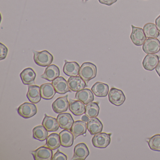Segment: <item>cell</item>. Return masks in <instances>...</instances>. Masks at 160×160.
<instances>
[{"instance_id":"cell-1","label":"cell","mask_w":160,"mask_h":160,"mask_svg":"<svg viewBox=\"0 0 160 160\" xmlns=\"http://www.w3.org/2000/svg\"><path fill=\"white\" fill-rule=\"evenodd\" d=\"M97 72L95 64L90 62H84L80 67L78 74L88 84L89 81L96 77Z\"/></svg>"},{"instance_id":"cell-2","label":"cell","mask_w":160,"mask_h":160,"mask_svg":"<svg viewBox=\"0 0 160 160\" xmlns=\"http://www.w3.org/2000/svg\"><path fill=\"white\" fill-rule=\"evenodd\" d=\"M33 53V59L36 64L42 67L49 66L53 62V56L47 50L41 52L32 51Z\"/></svg>"},{"instance_id":"cell-3","label":"cell","mask_w":160,"mask_h":160,"mask_svg":"<svg viewBox=\"0 0 160 160\" xmlns=\"http://www.w3.org/2000/svg\"><path fill=\"white\" fill-rule=\"evenodd\" d=\"M111 133L101 132L94 135L92 139V145L95 148H105L111 142Z\"/></svg>"},{"instance_id":"cell-4","label":"cell","mask_w":160,"mask_h":160,"mask_svg":"<svg viewBox=\"0 0 160 160\" xmlns=\"http://www.w3.org/2000/svg\"><path fill=\"white\" fill-rule=\"evenodd\" d=\"M109 102L116 106H120L123 104L126 100V97L123 92L120 89L113 88L109 90L108 93Z\"/></svg>"},{"instance_id":"cell-5","label":"cell","mask_w":160,"mask_h":160,"mask_svg":"<svg viewBox=\"0 0 160 160\" xmlns=\"http://www.w3.org/2000/svg\"><path fill=\"white\" fill-rule=\"evenodd\" d=\"M132 33L130 38L133 43L136 46H141L144 44L147 40V37L144 33V30L140 28L135 27L133 25L131 26Z\"/></svg>"},{"instance_id":"cell-6","label":"cell","mask_w":160,"mask_h":160,"mask_svg":"<svg viewBox=\"0 0 160 160\" xmlns=\"http://www.w3.org/2000/svg\"><path fill=\"white\" fill-rule=\"evenodd\" d=\"M18 112L22 118H29L36 115L37 113V108L34 104L25 102L18 108Z\"/></svg>"},{"instance_id":"cell-7","label":"cell","mask_w":160,"mask_h":160,"mask_svg":"<svg viewBox=\"0 0 160 160\" xmlns=\"http://www.w3.org/2000/svg\"><path fill=\"white\" fill-rule=\"evenodd\" d=\"M143 51L147 54H155L160 51V42L157 38H148L142 47Z\"/></svg>"},{"instance_id":"cell-8","label":"cell","mask_w":160,"mask_h":160,"mask_svg":"<svg viewBox=\"0 0 160 160\" xmlns=\"http://www.w3.org/2000/svg\"><path fill=\"white\" fill-rule=\"evenodd\" d=\"M68 97V95H66L63 97H59L54 101L52 107L55 113L60 114L68 110L69 106Z\"/></svg>"},{"instance_id":"cell-9","label":"cell","mask_w":160,"mask_h":160,"mask_svg":"<svg viewBox=\"0 0 160 160\" xmlns=\"http://www.w3.org/2000/svg\"><path fill=\"white\" fill-rule=\"evenodd\" d=\"M57 119L60 127L64 130H71L74 122L72 115L68 113H60Z\"/></svg>"},{"instance_id":"cell-10","label":"cell","mask_w":160,"mask_h":160,"mask_svg":"<svg viewBox=\"0 0 160 160\" xmlns=\"http://www.w3.org/2000/svg\"><path fill=\"white\" fill-rule=\"evenodd\" d=\"M35 160H50L53 156L52 150L48 147H40L32 152Z\"/></svg>"},{"instance_id":"cell-11","label":"cell","mask_w":160,"mask_h":160,"mask_svg":"<svg viewBox=\"0 0 160 160\" xmlns=\"http://www.w3.org/2000/svg\"><path fill=\"white\" fill-rule=\"evenodd\" d=\"M52 85L55 90L59 94H63L70 92L71 90L68 86V82L62 77H59L52 81Z\"/></svg>"},{"instance_id":"cell-12","label":"cell","mask_w":160,"mask_h":160,"mask_svg":"<svg viewBox=\"0 0 160 160\" xmlns=\"http://www.w3.org/2000/svg\"><path fill=\"white\" fill-rule=\"evenodd\" d=\"M89 154V151L87 145L84 143H79L75 147L72 160H84Z\"/></svg>"},{"instance_id":"cell-13","label":"cell","mask_w":160,"mask_h":160,"mask_svg":"<svg viewBox=\"0 0 160 160\" xmlns=\"http://www.w3.org/2000/svg\"><path fill=\"white\" fill-rule=\"evenodd\" d=\"M68 84L72 91L77 92L85 88L87 86L85 81L79 76L70 77L68 80Z\"/></svg>"},{"instance_id":"cell-14","label":"cell","mask_w":160,"mask_h":160,"mask_svg":"<svg viewBox=\"0 0 160 160\" xmlns=\"http://www.w3.org/2000/svg\"><path fill=\"white\" fill-rule=\"evenodd\" d=\"M159 61V57L156 54H148L143 59L142 66L145 70L152 71L156 68Z\"/></svg>"},{"instance_id":"cell-15","label":"cell","mask_w":160,"mask_h":160,"mask_svg":"<svg viewBox=\"0 0 160 160\" xmlns=\"http://www.w3.org/2000/svg\"><path fill=\"white\" fill-rule=\"evenodd\" d=\"M75 99L80 101L85 105H87L94 101L93 92L89 89H83L77 92L75 94Z\"/></svg>"},{"instance_id":"cell-16","label":"cell","mask_w":160,"mask_h":160,"mask_svg":"<svg viewBox=\"0 0 160 160\" xmlns=\"http://www.w3.org/2000/svg\"><path fill=\"white\" fill-rule=\"evenodd\" d=\"M103 128L102 123L98 118H90L87 122V128L92 135L102 132Z\"/></svg>"},{"instance_id":"cell-17","label":"cell","mask_w":160,"mask_h":160,"mask_svg":"<svg viewBox=\"0 0 160 160\" xmlns=\"http://www.w3.org/2000/svg\"><path fill=\"white\" fill-rule=\"evenodd\" d=\"M60 76V70L55 64L49 65L47 67L41 78L49 81H53Z\"/></svg>"},{"instance_id":"cell-18","label":"cell","mask_w":160,"mask_h":160,"mask_svg":"<svg viewBox=\"0 0 160 160\" xmlns=\"http://www.w3.org/2000/svg\"><path fill=\"white\" fill-rule=\"evenodd\" d=\"M65 64L63 67V72L68 76H77L79 74L80 66L75 62H67L65 61Z\"/></svg>"},{"instance_id":"cell-19","label":"cell","mask_w":160,"mask_h":160,"mask_svg":"<svg viewBox=\"0 0 160 160\" xmlns=\"http://www.w3.org/2000/svg\"><path fill=\"white\" fill-rule=\"evenodd\" d=\"M92 91L98 97H105L108 94L109 87L107 84L102 82H97L92 87Z\"/></svg>"},{"instance_id":"cell-20","label":"cell","mask_w":160,"mask_h":160,"mask_svg":"<svg viewBox=\"0 0 160 160\" xmlns=\"http://www.w3.org/2000/svg\"><path fill=\"white\" fill-rule=\"evenodd\" d=\"M27 96L31 102L34 104L39 102L42 98L40 87L36 85L29 86Z\"/></svg>"},{"instance_id":"cell-21","label":"cell","mask_w":160,"mask_h":160,"mask_svg":"<svg viewBox=\"0 0 160 160\" xmlns=\"http://www.w3.org/2000/svg\"><path fill=\"white\" fill-rule=\"evenodd\" d=\"M36 73L31 68L23 70L20 74V78L24 85H31L34 84L36 78Z\"/></svg>"},{"instance_id":"cell-22","label":"cell","mask_w":160,"mask_h":160,"mask_svg":"<svg viewBox=\"0 0 160 160\" xmlns=\"http://www.w3.org/2000/svg\"><path fill=\"white\" fill-rule=\"evenodd\" d=\"M69 109L75 116H79L85 113L86 107L80 101L70 99Z\"/></svg>"},{"instance_id":"cell-23","label":"cell","mask_w":160,"mask_h":160,"mask_svg":"<svg viewBox=\"0 0 160 160\" xmlns=\"http://www.w3.org/2000/svg\"><path fill=\"white\" fill-rule=\"evenodd\" d=\"M87 123L83 121H77L74 122L71 129V132L74 135V139L82 135L85 134L87 132Z\"/></svg>"},{"instance_id":"cell-24","label":"cell","mask_w":160,"mask_h":160,"mask_svg":"<svg viewBox=\"0 0 160 160\" xmlns=\"http://www.w3.org/2000/svg\"><path fill=\"white\" fill-rule=\"evenodd\" d=\"M61 144L64 148H69L72 147L73 144L74 135L72 132L68 130H64L59 133Z\"/></svg>"},{"instance_id":"cell-25","label":"cell","mask_w":160,"mask_h":160,"mask_svg":"<svg viewBox=\"0 0 160 160\" xmlns=\"http://www.w3.org/2000/svg\"><path fill=\"white\" fill-rule=\"evenodd\" d=\"M42 98L45 100H51L56 93L55 88L51 83H46L40 87Z\"/></svg>"},{"instance_id":"cell-26","label":"cell","mask_w":160,"mask_h":160,"mask_svg":"<svg viewBox=\"0 0 160 160\" xmlns=\"http://www.w3.org/2000/svg\"><path fill=\"white\" fill-rule=\"evenodd\" d=\"M42 124L49 132H56L58 130L60 127L57 119L47 116L46 114H45V117Z\"/></svg>"},{"instance_id":"cell-27","label":"cell","mask_w":160,"mask_h":160,"mask_svg":"<svg viewBox=\"0 0 160 160\" xmlns=\"http://www.w3.org/2000/svg\"><path fill=\"white\" fill-rule=\"evenodd\" d=\"M46 145L52 150L58 148L61 145L59 134L56 133L50 134L47 138Z\"/></svg>"},{"instance_id":"cell-28","label":"cell","mask_w":160,"mask_h":160,"mask_svg":"<svg viewBox=\"0 0 160 160\" xmlns=\"http://www.w3.org/2000/svg\"><path fill=\"white\" fill-rule=\"evenodd\" d=\"M143 30L147 38H157L160 35V32L153 23H147L143 27Z\"/></svg>"},{"instance_id":"cell-29","label":"cell","mask_w":160,"mask_h":160,"mask_svg":"<svg viewBox=\"0 0 160 160\" xmlns=\"http://www.w3.org/2000/svg\"><path fill=\"white\" fill-rule=\"evenodd\" d=\"M32 133L34 139L41 141H44L48 137V131L42 125L34 127L32 130Z\"/></svg>"},{"instance_id":"cell-30","label":"cell","mask_w":160,"mask_h":160,"mask_svg":"<svg viewBox=\"0 0 160 160\" xmlns=\"http://www.w3.org/2000/svg\"><path fill=\"white\" fill-rule=\"evenodd\" d=\"M100 107L97 102H92L86 106L85 114L89 118H96L98 116Z\"/></svg>"},{"instance_id":"cell-31","label":"cell","mask_w":160,"mask_h":160,"mask_svg":"<svg viewBox=\"0 0 160 160\" xmlns=\"http://www.w3.org/2000/svg\"><path fill=\"white\" fill-rule=\"evenodd\" d=\"M148 144L152 150L160 152V134L154 135L149 138Z\"/></svg>"},{"instance_id":"cell-32","label":"cell","mask_w":160,"mask_h":160,"mask_svg":"<svg viewBox=\"0 0 160 160\" xmlns=\"http://www.w3.org/2000/svg\"><path fill=\"white\" fill-rule=\"evenodd\" d=\"M0 48H1V54H0V60H2L6 58L8 54V49L4 44L1 43H0Z\"/></svg>"},{"instance_id":"cell-33","label":"cell","mask_w":160,"mask_h":160,"mask_svg":"<svg viewBox=\"0 0 160 160\" xmlns=\"http://www.w3.org/2000/svg\"><path fill=\"white\" fill-rule=\"evenodd\" d=\"M67 157L65 154L61 152L59 150H58L54 154L51 160H67Z\"/></svg>"},{"instance_id":"cell-34","label":"cell","mask_w":160,"mask_h":160,"mask_svg":"<svg viewBox=\"0 0 160 160\" xmlns=\"http://www.w3.org/2000/svg\"><path fill=\"white\" fill-rule=\"evenodd\" d=\"M98 1L101 4L107 5V6H111L118 1V0H98Z\"/></svg>"},{"instance_id":"cell-35","label":"cell","mask_w":160,"mask_h":160,"mask_svg":"<svg viewBox=\"0 0 160 160\" xmlns=\"http://www.w3.org/2000/svg\"><path fill=\"white\" fill-rule=\"evenodd\" d=\"M155 25L157 27V29L160 32V15L155 19Z\"/></svg>"},{"instance_id":"cell-36","label":"cell","mask_w":160,"mask_h":160,"mask_svg":"<svg viewBox=\"0 0 160 160\" xmlns=\"http://www.w3.org/2000/svg\"><path fill=\"white\" fill-rule=\"evenodd\" d=\"M155 70H156V72L158 74V76L160 77V60L159 61V62L155 68Z\"/></svg>"},{"instance_id":"cell-37","label":"cell","mask_w":160,"mask_h":160,"mask_svg":"<svg viewBox=\"0 0 160 160\" xmlns=\"http://www.w3.org/2000/svg\"><path fill=\"white\" fill-rule=\"evenodd\" d=\"M88 117V116H86V115L83 116V117H82L81 119H82V120L83 121L85 122H88V121L89 120Z\"/></svg>"},{"instance_id":"cell-38","label":"cell","mask_w":160,"mask_h":160,"mask_svg":"<svg viewBox=\"0 0 160 160\" xmlns=\"http://www.w3.org/2000/svg\"><path fill=\"white\" fill-rule=\"evenodd\" d=\"M82 1H84V2H87V1H88V0H82Z\"/></svg>"}]
</instances>
